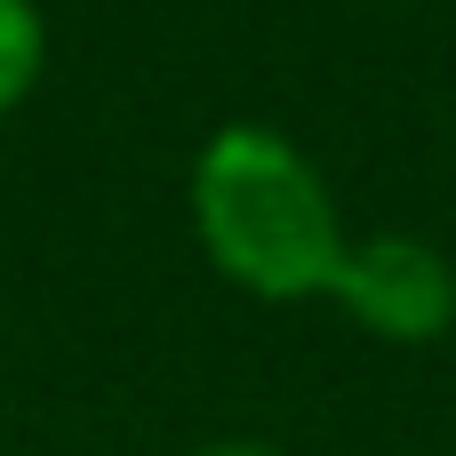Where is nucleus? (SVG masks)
I'll return each mask as SVG.
<instances>
[{"mask_svg": "<svg viewBox=\"0 0 456 456\" xmlns=\"http://www.w3.org/2000/svg\"><path fill=\"white\" fill-rule=\"evenodd\" d=\"M184 200H192V232L208 248V265L265 297V305H313L337 289L345 273V208L329 192V176L313 168V152L265 120H224L200 136L192 152V176H184Z\"/></svg>", "mask_w": 456, "mask_h": 456, "instance_id": "1", "label": "nucleus"}, {"mask_svg": "<svg viewBox=\"0 0 456 456\" xmlns=\"http://www.w3.org/2000/svg\"><path fill=\"white\" fill-rule=\"evenodd\" d=\"M184 456H281V449H265V441H200V449H184Z\"/></svg>", "mask_w": 456, "mask_h": 456, "instance_id": "4", "label": "nucleus"}, {"mask_svg": "<svg viewBox=\"0 0 456 456\" xmlns=\"http://www.w3.org/2000/svg\"><path fill=\"white\" fill-rule=\"evenodd\" d=\"M48 72V8L40 0H0V112H16Z\"/></svg>", "mask_w": 456, "mask_h": 456, "instance_id": "3", "label": "nucleus"}, {"mask_svg": "<svg viewBox=\"0 0 456 456\" xmlns=\"http://www.w3.org/2000/svg\"><path fill=\"white\" fill-rule=\"evenodd\" d=\"M329 305H345V321L385 345H433L456 329V265L417 232H369L345 248Z\"/></svg>", "mask_w": 456, "mask_h": 456, "instance_id": "2", "label": "nucleus"}]
</instances>
